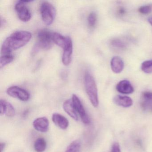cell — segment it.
<instances>
[{"instance_id":"cell-9","label":"cell","mask_w":152,"mask_h":152,"mask_svg":"<svg viewBox=\"0 0 152 152\" xmlns=\"http://www.w3.org/2000/svg\"><path fill=\"white\" fill-rule=\"evenodd\" d=\"M0 114L1 115H6L8 117H12L15 115V110L9 102L3 99L0 101Z\"/></svg>"},{"instance_id":"cell-17","label":"cell","mask_w":152,"mask_h":152,"mask_svg":"<svg viewBox=\"0 0 152 152\" xmlns=\"http://www.w3.org/2000/svg\"><path fill=\"white\" fill-rule=\"evenodd\" d=\"M73 52V44L68 46L67 48L64 50L62 55V60L64 65L68 66L70 64L72 61V55Z\"/></svg>"},{"instance_id":"cell-19","label":"cell","mask_w":152,"mask_h":152,"mask_svg":"<svg viewBox=\"0 0 152 152\" xmlns=\"http://www.w3.org/2000/svg\"><path fill=\"white\" fill-rule=\"evenodd\" d=\"M14 57L12 55H1L0 58V67L1 68H3L10 63L12 62L14 60Z\"/></svg>"},{"instance_id":"cell-13","label":"cell","mask_w":152,"mask_h":152,"mask_svg":"<svg viewBox=\"0 0 152 152\" xmlns=\"http://www.w3.org/2000/svg\"><path fill=\"white\" fill-rule=\"evenodd\" d=\"M113 101L117 105L124 107H130L133 104V101L130 97L121 95L115 96L113 99Z\"/></svg>"},{"instance_id":"cell-18","label":"cell","mask_w":152,"mask_h":152,"mask_svg":"<svg viewBox=\"0 0 152 152\" xmlns=\"http://www.w3.org/2000/svg\"><path fill=\"white\" fill-rule=\"evenodd\" d=\"M47 142L43 138L37 139L34 142V148L36 152H43L46 149Z\"/></svg>"},{"instance_id":"cell-28","label":"cell","mask_w":152,"mask_h":152,"mask_svg":"<svg viewBox=\"0 0 152 152\" xmlns=\"http://www.w3.org/2000/svg\"><path fill=\"white\" fill-rule=\"evenodd\" d=\"M148 23H149L152 26V16L149 18H148Z\"/></svg>"},{"instance_id":"cell-20","label":"cell","mask_w":152,"mask_h":152,"mask_svg":"<svg viewBox=\"0 0 152 152\" xmlns=\"http://www.w3.org/2000/svg\"><path fill=\"white\" fill-rule=\"evenodd\" d=\"M80 147V141L77 140H74L68 146L65 152H79Z\"/></svg>"},{"instance_id":"cell-11","label":"cell","mask_w":152,"mask_h":152,"mask_svg":"<svg viewBox=\"0 0 152 152\" xmlns=\"http://www.w3.org/2000/svg\"><path fill=\"white\" fill-rule=\"evenodd\" d=\"M116 89L118 92L123 94H130L134 92V88L129 81L122 80L119 82L116 86Z\"/></svg>"},{"instance_id":"cell-4","label":"cell","mask_w":152,"mask_h":152,"mask_svg":"<svg viewBox=\"0 0 152 152\" xmlns=\"http://www.w3.org/2000/svg\"><path fill=\"white\" fill-rule=\"evenodd\" d=\"M40 13L42 21L48 26L53 23L56 14L54 6L47 1L43 2L41 5Z\"/></svg>"},{"instance_id":"cell-1","label":"cell","mask_w":152,"mask_h":152,"mask_svg":"<svg viewBox=\"0 0 152 152\" xmlns=\"http://www.w3.org/2000/svg\"><path fill=\"white\" fill-rule=\"evenodd\" d=\"M31 37V34L27 31L15 32L3 42L1 48V55H10L12 51L26 45Z\"/></svg>"},{"instance_id":"cell-22","label":"cell","mask_w":152,"mask_h":152,"mask_svg":"<svg viewBox=\"0 0 152 152\" xmlns=\"http://www.w3.org/2000/svg\"><path fill=\"white\" fill-rule=\"evenodd\" d=\"M96 15L94 12H91L89 15L88 18V24L90 27H94L96 25Z\"/></svg>"},{"instance_id":"cell-3","label":"cell","mask_w":152,"mask_h":152,"mask_svg":"<svg viewBox=\"0 0 152 152\" xmlns=\"http://www.w3.org/2000/svg\"><path fill=\"white\" fill-rule=\"evenodd\" d=\"M52 33L48 30L43 29L38 33V42L33 50V53H35L40 49H49L52 46Z\"/></svg>"},{"instance_id":"cell-8","label":"cell","mask_w":152,"mask_h":152,"mask_svg":"<svg viewBox=\"0 0 152 152\" xmlns=\"http://www.w3.org/2000/svg\"><path fill=\"white\" fill-rule=\"evenodd\" d=\"M52 40L54 43L63 48V50L72 44V42L70 37H64L58 33H52Z\"/></svg>"},{"instance_id":"cell-5","label":"cell","mask_w":152,"mask_h":152,"mask_svg":"<svg viewBox=\"0 0 152 152\" xmlns=\"http://www.w3.org/2000/svg\"><path fill=\"white\" fill-rule=\"evenodd\" d=\"M31 1H19L15 6V10L17 13L18 18L23 22H28L31 18V12L26 6L27 3Z\"/></svg>"},{"instance_id":"cell-10","label":"cell","mask_w":152,"mask_h":152,"mask_svg":"<svg viewBox=\"0 0 152 152\" xmlns=\"http://www.w3.org/2000/svg\"><path fill=\"white\" fill-rule=\"evenodd\" d=\"M33 125L34 129L38 131L42 132H47L48 130L49 122L47 117H39L34 121Z\"/></svg>"},{"instance_id":"cell-16","label":"cell","mask_w":152,"mask_h":152,"mask_svg":"<svg viewBox=\"0 0 152 152\" xmlns=\"http://www.w3.org/2000/svg\"><path fill=\"white\" fill-rule=\"evenodd\" d=\"M141 106L144 110L152 109V92L145 91L142 94Z\"/></svg>"},{"instance_id":"cell-25","label":"cell","mask_w":152,"mask_h":152,"mask_svg":"<svg viewBox=\"0 0 152 152\" xmlns=\"http://www.w3.org/2000/svg\"><path fill=\"white\" fill-rule=\"evenodd\" d=\"M111 152H121L120 145L117 142H115L113 144Z\"/></svg>"},{"instance_id":"cell-6","label":"cell","mask_w":152,"mask_h":152,"mask_svg":"<svg viewBox=\"0 0 152 152\" xmlns=\"http://www.w3.org/2000/svg\"><path fill=\"white\" fill-rule=\"evenodd\" d=\"M7 93L9 96L19 99L23 101H27L30 97V94L24 89L18 86H12L7 90Z\"/></svg>"},{"instance_id":"cell-24","label":"cell","mask_w":152,"mask_h":152,"mask_svg":"<svg viewBox=\"0 0 152 152\" xmlns=\"http://www.w3.org/2000/svg\"><path fill=\"white\" fill-rule=\"evenodd\" d=\"M112 46L118 49H124L126 47V44L120 39H114L111 42Z\"/></svg>"},{"instance_id":"cell-27","label":"cell","mask_w":152,"mask_h":152,"mask_svg":"<svg viewBox=\"0 0 152 152\" xmlns=\"http://www.w3.org/2000/svg\"><path fill=\"white\" fill-rule=\"evenodd\" d=\"M125 12V10H124V8L120 9V10H119V14H121V15H123V14H124Z\"/></svg>"},{"instance_id":"cell-15","label":"cell","mask_w":152,"mask_h":152,"mask_svg":"<svg viewBox=\"0 0 152 152\" xmlns=\"http://www.w3.org/2000/svg\"><path fill=\"white\" fill-rule=\"evenodd\" d=\"M111 67L112 71L115 73H120L123 70L124 63L121 58L115 56L111 59Z\"/></svg>"},{"instance_id":"cell-12","label":"cell","mask_w":152,"mask_h":152,"mask_svg":"<svg viewBox=\"0 0 152 152\" xmlns=\"http://www.w3.org/2000/svg\"><path fill=\"white\" fill-rule=\"evenodd\" d=\"M52 120L54 123L62 129H66L69 126L68 120L60 114L57 113L53 114Z\"/></svg>"},{"instance_id":"cell-7","label":"cell","mask_w":152,"mask_h":152,"mask_svg":"<svg viewBox=\"0 0 152 152\" xmlns=\"http://www.w3.org/2000/svg\"><path fill=\"white\" fill-rule=\"evenodd\" d=\"M72 99L75 110L80 115L83 122L85 124H89L90 123V120L79 98L76 95L73 94Z\"/></svg>"},{"instance_id":"cell-29","label":"cell","mask_w":152,"mask_h":152,"mask_svg":"<svg viewBox=\"0 0 152 152\" xmlns=\"http://www.w3.org/2000/svg\"></svg>"},{"instance_id":"cell-23","label":"cell","mask_w":152,"mask_h":152,"mask_svg":"<svg viewBox=\"0 0 152 152\" xmlns=\"http://www.w3.org/2000/svg\"><path fill=\"white\" fill-rule=\"evenodd\" d=\"M138 11L142 15H148L152 11V5H145L142 6L138 9Z\"/></svg>"},{"instance_id":"cell-21","label":"cell","mask_w":152,"mask_h":152,"mask_svg":"<svg viewBox=\"0 0 152 152\" xmlns=\"http://www.w3.org/2000/svg\"><path fill=\"white\" fill-rule=\"evenodd\" d=\"M141 69L142 71L145 73H152V59L144 61L141 64Z\"/></svg>"},{"instance_id":"cell-14","label":"cell","mask_w":152,"mask_h":152,"mask_svg":"<svg viewBox=\"0 0 152 152\" xmlns=\"http://www.w3.org/2000/svg\"><path fill=\"white\" fill-rule=\"evenodd\" d=\"M63 108L66 113L75 120H78V115L72 99H67L64 102Z\"/></svg>"},{"instance_id":"cell-2","label":"cell","mask_w":152,"mask_h":152,"mask_svg":"<svg viewBox=\"0 0 152 152\" xmlns=\"http://www.w3.org/2000/svg\"><path fill=\"white\" fill-rule=\"evenodd\" d=\"M84 85L91 103L95 107L99 105L98 94L96 84L91 75L87 73L84 76Z\"/></svg>"},{"instance_id":"cell-26","label":"cell","mask_w":152,"mask_h":152,"mask_svg":"<svg viewBox=\"0 0 152 152\" xmlns=\"http://www.w3.org/2000/svg\"><path fill=\"white\" fill-rule=\"evenodd\" d=\"M6 145L5 143H1L0 144V148H1V152H3L6 147Z\"/></svg>"}]
</instances>
